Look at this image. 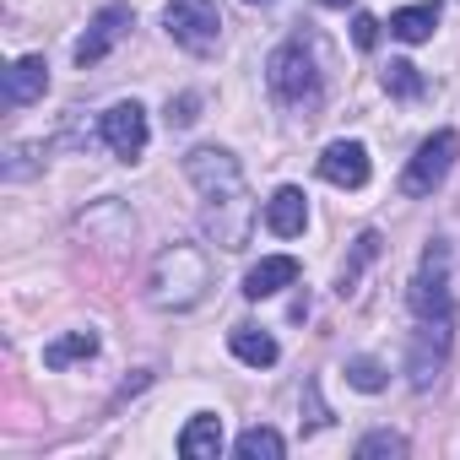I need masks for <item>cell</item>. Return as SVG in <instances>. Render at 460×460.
Listing matches in <instances>:
<instances>
[{
	"mask_svg": "<svg viewBox=\"0 0 460 460\" xmlns=\"http://www.w3.org/2000/svg\"><path fill=\"white\" fill-rule=\"evenodd\" d=\"M179 455H184V460H217V455H222V417L195 411V417L184 422V433H179Z\"/></svg>",
	"mask_w": 460,
	"mask_h": 460,
	"instance_id": "14",
	"label": "cell"
},
{
	"mask_svg": "<svg viewBox=\"0 0 460 460\" xmlns=\"http://www.w3.org/2000/svg\"><path fill=\"white\" fill-rule=\"evenodd\" d=\"M352 44H358V49H374V44H379V17L358 12V17H352Z\"/></svg>",
	"mask_w": 460,
	"mask_h": 460,
	"instance_id": "24",
	"label": "cell"
},
{
	"mask_svg": "<svg viewBox=\"0 0 460 460\" xmlns=\"http://www.w3.org/2000/svg\"><path fill=\"white\" fill-rule=\"evenodd\" d=\"M347 385L363 390V395H379L385 390V363L379 358H347Z\"/></svg>",
	"mask_w": 460,
	"mask_h": 460,
	"instance_id": "21",
	"label": "cell"
},
{
	"mask_svg": "<svg viewBox=\"0 0 460 460\" xmlns=\"http://www.w3.org/2000/svg\"><path fill=\"white\" fill-rule=\"evenodd\" d=\"M130 28H136V12L125 6V0H109V6L87 22V33L76 39V66L87 71V66L109 60V49H114L119 39H130Z\"/></svg>",
	"mask_w": 460,
	"mask_h": 460,
	"instance_id": "7",
	"label": "cell"
},
{
	"mask_svg": "<svg viewBox=\"0 0 460 460\" xmlns=\"http://www.w3.org/2000/svg\"><path fill=\"white\" fill-rule=\"evenodd\" d=\"M163 28H168V39H173L184 55H195V60L217 55V44H222V12H217V0H168Z\"/></svg>",
	"mask_w": 460,
	"mask_h": 460,
	"instance_id": "3",
	"label": "cell"
},
{
	"mask_svg": "<svg viewBox=\"0 0 460 460\" xmlns=\"http://www.w3.org/2000/svg\"><path fill=\"white\" fill-rule=\"evenodd\" d=\"M211 288V266L195 244H173L152 261V277H146V298L157 309H195Z\"/></svg>",
	"mask_w": 460,
	"mask_h": 460,
	"instance_id": "1",
	"label": "cell"
},
{
	"mask_svg": "<svg viewBox=\"0 0 460 460\" xmlns=\"http://www.w3.org/2000/svg\"><path fill=\"white\" fill-rule=\"evenodd\" d=\"M293 282H298V261H293V255H266L261 266H250L244 298H271V293H282V288H293Z\"/></svg>",
	"mask_w": 460,
	"mask_h": 460,
	"instance_id": "13",
	"label": "cell"
},
{
	"mask_svg": "<svg viewBox=\"0 0 460 460\" xmlns=\"http://www.w3.org/2000/svg\"><path fill=\"white\" fill-rule=\"evenodd\" d=\"M406 304L417 320H455V298H449V244H428L422 266L406 288Z\"/></svg>",
	"mask_w": 460,
	"mask_h": 460,
	"instance_id": "5",
	"label": "cell"
},
{
	"mask_svg": "<svg viewBox=\"0 0 460 460\" xmlns=\"http://www.w3.org/2000/svg\"><path fill=\"white\" fill-rule=\"evenodd\" d=\"M93 352H98V331H71V336L44 347V368H71V363H82Z\"/></svg>",
	"mask_w": 460,
	"mask_h": 460,
	"instance_id": "17",
	"label": "cell"
},
{
	"mask_svg": "<svg viewBox=\"0 0 460 460\" xmlns=\"http://www.w3.org/2000/svg\"><path fill=\"white\" fill-rule=\"evenodd\" d=\"M44 87H49V66H44V55H22V60L6 71V109H28V103H39Z\"/></svg>",
	"mask_w": 460,
	"mask_h": 460,
	"instance_id": "12",
	"label": "cell"
},
{
	"mask_svg": "<svg viewBox=\"0 0 460 460\" xmlns=\"http://www.w3.org/2000/svg\"><path fill=\"white\" fill-rule=\"evenodd\" d=\"M320 6H331V12H341V6H352V0H320Z\"/></svg>",
	"mask_w": 460,
	"mask_h": 460,
	"instance_id": "25",
	"label": "cell"
},
{
	"mask_svg": "<svg viewBox=\"0 0 460 460\" xmlns=\"http://www.w3.org/2000/svg\"><path fill=\"white\" fill-rule=\"evenodd\" d=\"M244 6H271V0H244Z\"/></svg>",
	"mask_w": 460,
	"mask_h": 460,
	"instance_id": "26",
	"label": "cell"
},
{
	"mask_svg": "<svg viewBox=\"0 0 460 460\" xmlns=\"http://www.w3.org/2000/svg\"><path fill=\"white\" fill-rule=\"evenodd\" d=\"M184 179L200 190L206 206H222V200L250 195V190H244V168H239V157H234V152H222V146H195V152L184 157Z\"/></svg>",
	"mask_w": 460,
	"mask_h": 460,
	"instance_id": "4",
	"label": "cell"
},
{
	"mask_svg": "<svg viewBox=\"0 0 460 460\" xmlns=\"http://www.w3.org/2000/svg\"><path fill=\"white\" fill-rule=\"evenodd\" d=\"M146 109L141 103H114L109 114H103V146L114 152V157H125V163H136L141 152H146Z\"/></svg>",
	"mask_w": 460,
	"mask_h": 460,
	"instance_id": "9",
	"label": "cell"
},
{
	"mask_svg": "<svg viewBox=\"0 0 460 460\" xmlns=\"http://www.w3.org/2000/svg\"><path fill=\"white\" fill-rule=\"evenodd\" d=\"M455 157H460V136L455 130H433L422 146H417V157L406 163V173H401V190L411 195V200H422V195H433L444 179H449V168H455Z\"/></svg>",
	"mask_w": 460,
	"mask_h": 460,
	"instance_id": "6",
	"label": "cell"
},
{
	"mask_svg": "<svg viewBox=\"0 0 460 460\" xmlns=\"http://www.w3.org/2000/svg\"><path fill=\"white\" fill-rule=\"evenodd\" d=\"M433 28H438V0H417V6H401L390 17V33L401 44H422V39H433Z\"/></svg>",
	"mask_w": 460,
	"mask_h": 460,
	"instance_id": "16",
	"label": "cell"
},
{
	"mask_svg": "<svg viewBox=\"0 0 460 460\" xmlns=\"http://www.w3.org/2000/svg\"><path fill=\"white\" fill-rule=\"evenodd\" d=\"M320 179L336 190H363L368 184V146L363 141H331L320 157Z\"/></svg>",
	"mask_w": 460,
	"mask_h": 460,
	"instance_id": "10",
	"label": "cell"
},
{
	"mask_svg": "<svg viewBox=\"0 0 460 460\" xmlns=\"http://www.w3.org/2000/svg\"><path fill=\"white\" fill-rule=\"evenodd\" d=\"M374 255H379V234H363V239H358V250H352V261H347V266H341V277H336V293H341V298L358 288V277H363V266H368Z\"/></svg>",
	"mask_w": 460,
	"mask_h": 460,
	"instance_id": "20",
	"label": "cell"
},
{
	"mask_svg": "<svg viewBox=\"0 0 460 460\" xmlns=\"http://www.w3.org/2000/svg\"><path fill=\"white\" fill-rule=\"evenodd\" d=\"M385 93L390 98H422V71L411 60H390L385 66Z\"/></svg>",
	"mask_w": 460,
	"mask_h": 460,
	"instance_id": "19",
	"label": "cell"
},
{
	"mask_svg": "<svg viewBox=\"0 0 460 460\" xmlns=\"http://www.w3.org/2000/svg\"><path fill=\"white\" fill-rule=\"evenodd\" d=\"M227 347H234V358H239V363H250V368H271V363L282 358L277 336H271V331H261V325H234Z\"/></svg>",
	"mask_w": 460,
	"mask_h": 460,
	"instance_id": "15",
	"label": "cell"
},
{
	"mask_svg": "<svg viewBox=\"0 0 460 460\" xmlns=\"http://www.w3.org/2000/svg\"><path fill=\"white\" fill-rule=\"evenodd\" d=\"M234 449H239L244 460H282V455H288V438H282L277 428H261V422H255V428H244V433H239V444H234Z\"/></svg>",
	"mask_w": 460,
	"mask_h": 460,
	"instance_id": "18",
	"label": "cell"
},
{
	"mask_svg": "<svg viewBox=\"0 0 460 460\" xmlns=\"http://www.w3.org/2000/svg\"><path fill=\"white\" fill-rule=\"evenodd\" d=\"M374 455H406V438L401 433H368L358 444V460H374Z\"/></svg>",
	"mask_w": 460,
	"mask_h": 460,
	"instance_id": "22",
	"label": "cell"
},
{
	"mask_svg": "<svg viewBox=\"0 0 460 460\" xmlns=\"http://www.w3.org/2000/svg\"><path fill=\"white\" fill-rule=\"evenodd\" d=\"M304 222H309V195H304L298 184H282V190L266 200V227H271L277 239H298Z\"/></svg>",
	"mask_w": 460,
	"mask_h": 460,
	"instance_id": "11",
	"label": "cell"
},
{
	"mask_svg": "<svg viewBox=\"0 0 460 460\" xmlns=\"http://www.w3.org/2000/svg\"><path fill=\"white\" fill-rule=\"evenodd\" d=\"M266 82H271V93L288 103V109H320V66H314V55L304 49V39H293V44H282L277 55H271V66H266Z\"/></svg>",
	"mask_w": 460,
	"mask_h": 460,
	"instance_id": "2",
	"label": "cell"
},
{
	"mask_svg": "<svg viewBox=\"0 0 460 460\" xmlns=\"http://www.w3.org/2000/svg\"><path fill=\"white\" fill-rule=\"evenodd\" d=\"M195 109H200V93H184L179 103H168V125H173V130H184V125H195V119H200Z\"/></svg>",
	"mask_w": 460,
	"mask_h": 460,
	"instance_id": "23",
	"label": "cell"
},
{
	"mask_svg": "<svg viewBox=\"0 0 460 460\" xmlns=\"http://www.w3.org/2000/svg\"><path fill=\"white\" fill-rule=\"evenodd\" d=\"M417 341H411V358H406V374H411V390H433V379L444 374L449 363V320H417Z\"/></svg>",
	"mask_w": 460,
	"mask_h": 460,
	"instance_id": "8",
	"label": "cell"
}]
</instances>
